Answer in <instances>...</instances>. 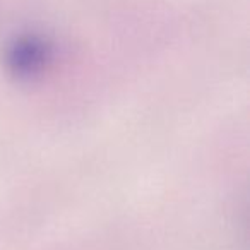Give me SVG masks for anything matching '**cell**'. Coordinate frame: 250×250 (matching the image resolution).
<instances>
[{
  "label": "cell",
  "instance_id": "1",
  "mask_svg": "<svg viewBox=\"0 0 250 250\" xmlns=\"http://www.w3.org/2000/svg\"><path fill=\"white\" fill-rule=\"evenodd\" d=\"M52 59L50 45L38 36H21L11 43L5 55V63L18 79H33L48 67Z\"/></svg>",
  "mask_w": 250,
  "mask_h": 250
}]
</instances>
